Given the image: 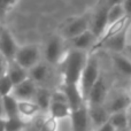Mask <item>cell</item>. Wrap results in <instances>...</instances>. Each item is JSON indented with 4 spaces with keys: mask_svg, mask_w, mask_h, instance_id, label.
<instances>
[{
    "mask_svg": "<svg viewBox=\"0 0 131 131\" xmlns=\"http://www.w3.org/2000/svg\"><path fill=\"white\" fill-rule=\"evenodd\" d=\"M41 114H43V112L40 111L38 105L34 100L18 101V116L29 124H31Z\"/></svg>",
    "mask_w": 131,
    "mask_h": 131,
    "instance_id": "obj_15",
    "label": "cell"
},
{
    "mask_svg": "<svg viewBox=\"0 0 131 131\" xmlns=\"http://www.w3.org/2000/svg\"><path fill=\"white\" fill-rule=\"evenodd\" d=\"M8 60L0 53V77L7 74V68H8Z\"/></svg>",
    "mask_w": 131,
    "mask_h": 131,
    "instance_id": "obj_28",
    "label": "cell"
},
{
    "mask_svg": "<svg viewBox=\"0 0 131 131\" xmlns=\"http://www.w3.org/2000/svg\"><path fill=\"white\" fill-rule=\"evenodd\" d=\"M111 90H112V88H111V85H109L108 81H107L106 76H105L104 74H101V76L99 77V79L97 81V83L94 84V86H93L92 90H91L86 104H88L89 106L105 105V101H106Z\"/></svg>",
    "mask_w": 131,
    "mask_h": 131,
    "instance_id": "obj_8",
    "label": "cell"
},
{
    "mask_svg": "<svg viewBox=\"0 0 131 131\" xmlns=\"http://www.w3.org/2000/svg\"><path fill=\"white\" fill-rule=\"evenodd\" d=\"M127 114H128V121H129V129L131 130V105L127 109Z\"/></svg>",
    "mask_w": 131,
    "mask_h": 131,
    "instance_id": "obj_36",
    "label": "cell"
},
{
    "mask_svg": "<svg viewBox=\"0 0 131 131\" xmlns=\"http://www.w3.org/2000/svg\"><path fill=\"white\" fill-rule=\"evenodd\" d=\"M101 66H100L99 58L97 57L95 53H90L89 55L88 62L83 70V74L79 79V90L82 92V95L84 98V101H88L89 94H90L92 88L94 86V84L97 83V81L99 79V77L101 76Z\"/></svg>",
    "mask_w": 131,
    "mask_h": 131,
    "instance_id": "obj_2",
    "label": "cell"
},
{
    "mask_svg": "<svg viewBox=\"0 0 131 131\" xmlns=\"http://www.w3.org/2000/svg\"><path fill=\"white\" fill-rule=\"evenodd\" d=\"M0 117H5V111H4V97L0 95Z\"/></svg>",
    "mask_w": 131,
    "mask_h": 131,
    "instance_id": "obj_34",
    "label": "cell"
},
{
    "mask_svg": "<svg viewBox=\"0 0 131 131\" xmlns=\"http://www.w3.org/2000/svg\"><path fill=\"white\" fill-rule=\"evenodd\" d=\"M60 88L63 90V92L67 95L68 104L71 107L72 111L81 108L82 106L86 105V102L84 101V98L82 95V92L79 90L78 85H67V84H61Z\"/></svg>",
    "mask_w": 131,
    "mask_h": 131,
    "instance_id": "obj_17",
    "label": "cell"
},
{
    "mask_svg": "<svg viewBox=\"0 0 131 131\" xmlns=\"http://www.w3.org/2000/svg\"><path fill=\"white\" fill-rule=\"evenodd\" d=\"M89 115H90L93 130H97L102 124L108 122L111 114L106 109L105 105H99V106H89Z\"/></svg>",
    "mask_w": 131,
    "mask_h": 131,
    "instance_id": "obj_19",
    "label": "cell"
},
{
    "mask_svg": "<svg viewBox=\"0 0 131 131\" xmlns=\"http://www.w3.org/2000/svg\"><path fill=\"white\" fill-rule=\"evenodd\" d=\"M89 52L78 50H68L62 63L58 67L61 76V84L67 85H78L83 70L88 62Z\"/></svg>",
    "mask_w": 131,
    "mask_h": 131,
    "instance_id": "obj_1",
    "label": "cell"
},
{
    "mask_svg": "<svg viewBox=\"0 0 131 131\" xmlns=\"http://www.w3.org/2000/svg\"><path fill=\"white\" fill-rule=\"evenodd\" d=\"M30 128V124L23 121L20 116L17 117L7 118L6 123V131H28Z\"/></svg>",
    "mask_w": 131,
    "mask_h": 131,
    "instance_id": "obj_25",
    "label": "cell"
},
{
    "mask_svg": "<svg viewBox=\"0 0 131 131\" xmlns=\"http://www.w3.org/2000/svg\"><path fill=\"white\" fill-rule=\"evenodd\" d=\"M15 61L20 63L25 69L30 70L40 61H43V52L40 47L36 44H28L20 46L15 57Z\"/></svg>",
    "mask_w": 131,
    "mask_h": 131,
    "instance_id": "obj_6",
    "label": "cell"
},
{
    "mask_svg": "<svg viewBox=\"0 0 131 131\" xmlns=\"http://www.w3.org/2000/svg\"><path fill=\"white\" fill-rule=\"evenodd\" d=\"M127 89V91H128V93H129V95L131 97V83L129 84V85H128V88H125Z\"/></svg>",
    "mask_w": 131,
    "mask_h": 131,
    "instance_id": "obj_38",
    "label": "cell"
},
{
    "mask_svg": "<svg viewBox=\"0 0 131 131\" xmlns=\"http://www.w3.org/2000/svg\"><path fill=\"white\" fill-rule=\"evenodd\" d=\"M111 59L116 71L125 78L131 79V58L124 53H114L111 54Z\"/></svg>",
    "mask_w": 131,
    "mask_h": 131,
    "instance_id": "obj_18",
    "label": "cell"
},
{
    "mask_svg": "<svg viewBox=\"0 0 131 131\" xmlns=\"http://www.w3.org/2000/svg\"><path fill=\"white\" fill-rule=\"evenodd\" d=\"M64 39L60 35H54L47 40L44 50V61L58 68L63 61L68 50L64 48Z\"/></svg>",
    "mask_w": 131,
    "mask_h": 131,
    "instance_id": "obj_4",
    "label": "cell"
},
{
    "mask_svg": "<svg viewBox=\"0 0 131 131\" xmlns=\"http://www.w3.org/2000/svg\"><path fill=\"white\" fill-rule=\"evenodd\" d=\"M4 111L6 118L18 116V101L12 94L4 97Z\"/></svg>",
    "mask_w": 131,
    "mask_h": 131,
    "instance_id": "obj_24",
    "label": "cell"
},
{
    "mask_svg": "<svg viewBox=\"0 0 131 131\" xmlns=\"http://www.w3.org/2000/svg\"><path fill=\"white\" fill-rule=\"evenodd\" d=\"M91 27V14H83L81 16L70 18L61 28L60 36L64 40H70L75 37L86 32Z\"/></svg>",
    "mask_w": 131,
    "mask_h": 131,
    "instance_id": "obj_5",
    "label": "cell"
},
{
    "mask_svg": "<svg viewBox=\"0 0 131 131\" xmlns=\"http://www.w3.org/2000/svg\"><path fill=\"white\" fill-rule=\"evenodd\" d=\"M8 15V12L6 9L5 6V1L4 0H0V22L5 25V21H6V16Z\"/></svg>",
    "mask_w": 131,
    "mask_h": 131,
    "instance_id": "obj_29",
    "label": "cell"
},
{
    "mask_svg": "<svg viewBox=\"0 0 131 131\" xmlns=\"http://www.w3.org/2000/svg\"><path fill=\"white\" fill-rule=\"evenodd\" d=\"M54 69H58V68L48 64L43 60L29 70V77L40 88H48L54 90V89L60 88L59 84L55 83L57 76H55Z\"/></svg>",
    "mask_w": 131,
    "mask_h": 131,
    "instance_id": "obj_3",
    "label": "cell"
},
{
    "mask_svg": "<svg viewBox=\"0 0 131 131\" xmlns=\"http://www.w3.org/2000/svg\"><path fill=\"white\" fill-rule=\"evenodd\" d=\"M52 95H53V90L48 88H40L39 86L37 93L35 95L34 101L38 105L40 111L43 114H48V109L52 104Z\"/></svg>",
    "mask_w": 131,
    "mask_h": 131,
    "instance_id": "obj_21",
    "label": "cell"
},
{
    "mask_svg": "<svg viewBox=\"0 0 131 131\" xmlns=\"http://www.w3.org/2000/svg\"><path fill=\"white\" fill-rule=\"evenodd\" d=\"M127 45H128V28L123 32L114 36L113 38L108 39L102 45L101 50L108 51L111 54H114V53H125Z\"/></svg>",
    "mask_w": 131,
    "mask_h": 131,
    "instance_id": "obj_16",
    "label": "cell"
},
{
    "mask_svg": "<svg viewBox=\"0 0 131 131\" xmlns=\"http://www.w3.org/2000/svg\"><path fill=\"white\" fill-rule=\"evenodd\" d=\"M107 5L108 6H113V5H120V4H123L124 0H106Z\"/></svg>",
    "mask_w": 131,
    "mask_h": 131,
    "instance_id": "obj_35",
    "label": "cell"
},
{
    "mask_svg": "<svg viewBox=\"0 0 131 131\" xmlns=\"http://www.w3.org/2000/svg\"><path fill=\"white\" fill-rule=\"evenodd\" d=\"M123 7H124V10H125V15L131 20V0H124L123 2Z\"/></svg>",
    "mask_w": 131,
    "mask_h": 131,
    "instance_id": "obj_30",
    "label": "cell"
},
{
    "mask_svg": "<svg viewBox=\"0 0 131 131\" xmlns=\"http://www.w3.org/2000/svg\"><path fill=\"white\" fill-rule=\"evenodd\" d=\"M71 113H72V109L69 106V104H67V102L52 101L50 109H48V115L59 121L70 118Z\"/></svg>",
    "mask_w": 131,
    "mask_h": 131,
    "instance_id": "obj_22",
    "label": "cell"
},
{
    "mask_svg": "<svg viewBox=\"0 0 131 131\" xmlns=\"http://www.w3.org/2000/svg\"><path fill=\"white\" fill-rule=\"evenodd\" d=\"M125 16L127 15H125L124 7H123L122 4L108 6V24H112V23H114V22H117V21L124 18Z\"/></svg>",
    "mask_w": 131,
    "mask_h": 131,
    "instance_id": "obj_26",
    "label": "cell"
},
{
    "mask_svg": "<svg viewBox=\"0 0 131 131\" xmlns=\"http://www.w3.org/2000/svg\"><path fill=\"white\" fill-rule=\"evenodd\" d=\"M4 1H5V6H6V9L8 13L15 7V5L17 4V0H4Z\"/></svg>",
    "mask_w": 131,
    "mask_h": 131,
    "instance_id": "obj_32",
    "label": "cell"
},
{
    "mask_svg": "<svg viewBox=\"0 0 131 131\" xmlns=\"http://www.w3.org/2000/svg\"><path fill=\"white\" fill-rule=\"evenodd\" d=\"M107 27H108V5L107 2H104L99 5V8H97L94 13L91 14L90 30L95 35L97 38H99Z\"/></svg>",
    "mask_w": 131,
    "mask_h": 131,
    "instance_id": "obj_10",
    "label": "cell"
},
{
    "mask_svg": "<svg viewBox=\"0 0 131 131\" xmlns=\"http://www.w3.org/2000/svg\"><path fill=\"white\" fill-rule=\"evenodd\" d=\"M18 48H20V46L16 43L12 32L5 27L0 34V53L8 61H13V60H15Z\"/></svg>",
    "mask_w": 131,
    "mask_h": 131,
    "instance_id": "obj_12",
    "label": "cell"
},
{
    "mask_svg": "<svg viewBox=\"0 0 131 131\" xmlns=\"http://www.w3.org/2000/svg\"><path fill=\"white\" fill-rule=\"evenodd\" d=\"M115 131H131L130 129H123V130H115Z\"/></svg>",
    "mask_w": 131,
    "mask_h": 131,
    "instance_id": "obj_40",
    "label": "cell"
},
{
    "mask_svg": "<svg viewBox=\"0 0 131 131\" xmlns=\"http://www.w3.org/2000/svg\"><path fill=\"white\" fill-rule=\"evenodd\" d=\"M94 131H115V128H114L108 121V122H106L105 124H102L101 127H99L97 130H94Z\"/></svg>",
    "mask_w": 131,
    "mask_h": 131,
    "instance_id": "obj_31",
    "label": "cell"
},
{
    "mask_svg": "<svg viewBox=\"0 0 131 131\" xmlns=\"http://www.w3.org/2000/svg\"><path fill=\"white\" fill-rule=\"evenodd\" d=\"M4 28H5V25L2 24L1 22H0V34H1V31H2V30H4Z\"/></svg>",
    "mask_w": 131,
    "mask_h": 131,
    "instance_id": "obj_39",
    "label": "cell"
},
{
    "mask_svg": "<svg viewBox=\"0 0 131 131\" xmlns=\"http://www.w3.org/2000/svg\"><path fill=\"white\" fill-rule=\"evenodd\" d=\"M97 37L91 30H88L86 32L79 35V36L75 37V38L70 39L69 44L71 46L72 50H78V51H84V52L91 53L93 46L97 43Z\"/></svg>",
    "mask_w": 131,
    "mask_h": 131,
    "instance_id": "obj_14",
    "label": "cell"
},
{
    "mask_svg": "<svg viewBox=\"0 0 131 131\" xmlns=\"http://www.w3.org/2000/svg\"><path fill=\"white\" fill-rule=\"evenodd\" d=\"M14 88H15V85L7 74L0 77V95L1 97L10 95L13 93Z\"/></svg>",
    "mask_w": 131,
    "mask_h": 131,
    "instance_id": "obj_27",
    "label": "cell"
},
{
    "mask_svg": "<svg viewBox=\"0 0 131 131\" xmlns=\"http://www.w3.org/2000/svg\"><path fill=\"white\" fill-rule=\"evenodd\" d=\"M124 54H127L128 57H130L131 58V41L129 44H128V46H127V50H125V53Z\"/></svg>",
    "mask_w": 131,
    "mask_h": 131,
    "instance_id": "obj_37",
    "label": "cell"
},
{
    "mask_svg": "<svg viewBox=\"0 0 131 131\" xmlns=\"http://www.w3.org/2000/svg\"><path fill=\"white\" fill-rule=\"evenodd\" d=\"M6 123H7L6 117H0V131H6Z\"/></svg>",
    "mask_w": 131,
    "mask_h": 131,
    "instance_id": "obj_33",
    "label": "cell"
},
{
    "mask_svg": "<svg viewBox=\"0 0 131 131\" xmlns=\"http://www.w3.org/2000/svg\"><path fill=\"white\" fill-rule=\"evenodd\" d=\"M108 121H109V123L115 128V130L129 129V121H128L127 111H122V112H117V113L111 114Z\"/></svg>",
    "mask_w": 131,
    "mask_h": 131,
    "instance_id": "obj_23",
    "label": "cell"
},
{
    "mask_svg": "<svg viewBox=\"0 0 131 131\" xmlns=\"http://www.w3.org/2000/svg\"><path fill=\"white\" fill-rule=\"evenodd\" d=\"M7 75L12 79L14 85H17V84L22 83L25 79L29 78V70L25 69L24 67H22L20 63H17L15 60H13V61L8 62Z\"/></svg>",
    "mask_w": 131,
    "mask_h": 131,
    "instance_id": "obj_20",
    "label": "cell"
},
{
    "mask_svg": "<svg viewBox=\"0 0 131 131\" xmlns=\"http://www.w3.org/2000/svg\"><path fill=\"white\" fill-rule=\"evenodd\" d=\"M131 105V97L127 89H112L105 101V107L109 114L127 111Z\"/></svg>",
    "mask_w": 131,
    "mask_h": 131,
    "instance_id": "obj_7",
    "label": "cell"
},
{
    "mask_svg": "<svg viewBox=\"0 0 131 131\" xmlns=\"http://www.w3.org/2000/svg\"><path fill=\"white\" fill-rule=\"evenodd\" d=\"M130 23H131V20L129 17L125 16L124 18L117 21V22H114V23H112V24H108V27L105 29V31L102 32V35L98 38L97 43H95V45L93 46L91 53H95V52H98L99 50H101L102 45H104L108 39L113 38L114 36H116V35L123 32L128 27H129Z\"/></svg>",
    "mask_w": 131,
    "mask_h": 131,
    "instance_id": "obj_9",
    "label": "cell"
},
{
    "mask_svg": "<svg viewBox=\"0 0 131 131\" xmlns=\"http://www.w3.org/2000/svg\"><path fill=\"white\" fill-rule=\"evenodd\" d=\"M38 88L39 86L29 77V78L25 79L24 82H22V83L15 85L12 95H13L17 101H28V100H34Z\"/></svg>",
    "mask_w": 131,
    "mask_h": 131,
    "instance_id": "obj_13",
    "label": "cell"
},
{
    "mask_svg": "<svg viewBox=\"0 0 131 131\" xmlns=\"http://www.w3.org/2000/svg\"><path fill=\"white\" fill-rule=\"evenodd\" d=\"M71 131H94L89 115L88 104L82 106L81 108L72 111L70 116Z\"/></svg>",
    "mask_w": 131,
    "mask_h": 131,
    "instance_id": "obj_11",
    "label": "cell"
}]
</instances>
